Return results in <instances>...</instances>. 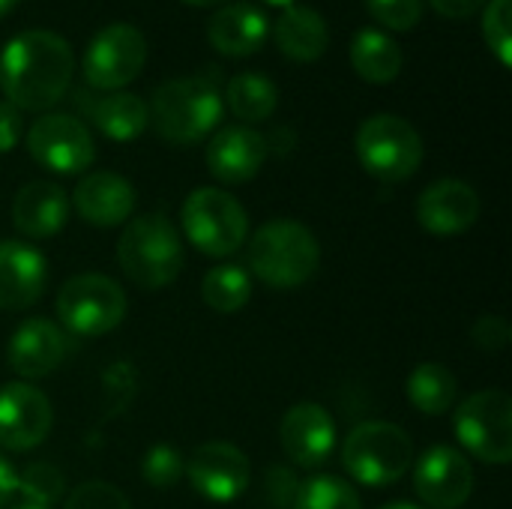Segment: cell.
I'll return each instance as SVG.
<instances>
[{
  "label": "cell",
  "mask_w": 512,
  "mask_h": 509,
  "mask_svg": "<svg viewBox=\"0 0 512 509\" xmlns=\"http://www.w3.org/2000/svg\"><path fill=\"white\" fill-rule=\"evenodd\" d=\"M27 150L45 171L63 177L87 171L96 159L90 129L78 117L60 111H45L33 120V126L27 129Z\"/></svg>",
  "instance_id": "11"
},
{
  "label": "cell",
  "mask_w": 512,
  "mask_h": 509,
  "mask_svg": "<svg viewBox=\"0 0 512 509\" xmlns=\"http://www.w3.org/2000/svg\"><path fill=\"white\" fill-rule=\"evenodd\" d=\"M225 102H228L231 114L240 117L243 123H261V120H267L276 111L279 90L261 72H240V75H234L228 81Z\"/></svg>",
  "instance_id": "27"
},
{
  "label": "cell",
  "mask_w": 512,
  "mask_h": 509,
  "mask_svg": "<svg viewBox=\"0 0 512 509\" xmlns=\"http://www.w3.org/2000/svg\"><path fill=\"white\" fill-rule=\"evenodd\" d=\"M459 444L486 465L512 462V399L504 390H480L456 408Z\"/></svg>",
  "instance_id": "9"
},
{
  "label": "cell",
  "mask_w": 512,
  "mask_h": 509,
  "mask_svg": "<svg viewBox=\"0 0 512 509\" xmlns=\"http://www.w3.org/2000/svg\"><path fill=\"white\" fill-rule=\"evenodd\" d=\"M180 225L186 240L210 258H228L240 252L249 237V216L243 204L216 186L189 192L180 210Z\"/></svg>",
  "instance_id": "6"
},
{
  "label": "cell",
  "mask_w": 512,
  "mask_h": 509,
  "mask_svg": "<svg viewBox=\"0 0 512 509\" xmlns=\"http://www.w3.org/2000/svg\"><path fill=\"white\" fill-rule=\"evenodd\" d=\"M183 474L189 477L192 489L213 504L237 501L249 489V480H252L246 453L228 441H207L195 447Z\"/></svg>",
  "instance_id": "12"
},
{
  "label": "cell",
  "mask_w": 512,
  "mask_h": 509,
  "mask_svg": "<svg viewBox=\"0 0 512 509\" xmlns=\"http://www.w3.org/2000/svg\"><path fill=\"white\" fill-rule=\"evenodd\" d=\"M294 509H363V504L351 483L333 474H321V477H309L297 489Z\"/></svg>",
  "instance_id": "29"
},
{
  "label": "cell",
  "mask_w": 512,
  "mask_h": 509,
  "mask_svg": "<svg viewBox=\"0 0 512 509\" xmlns=\"http://www.w3.org/2000/svg\"><path fill=\"white\" fill-rule=\"evenodd\" d=\"M270 141L249 126H222L207 144V168L225 186L249 183L267 162Z\"/></svg>",
  "instance_id": "17"
},
{
  "label": "cell",
  "mask_w": 512,
  "mask_h": 509,
  "mask_svg": "<svg viewBox=\"0 0 512 509\" xmlns=\"http://www.w3.org/2000/svg\"><path fill=\"white\" fill-rule=\"evenodd\" d=\"M321 264L315 234L297 219H273L249 240V270L276 291L306 285Z\"/></svg>",
  "instance_id": "3"
},
{
  "label": "cell",
  "mask_w": 512,
  "mask_h": 509,
  "mask_svg": "<svg viewBox=\"0 0 512 509\" xmlns=\"http://www.w3.org/2000/svg\"><path fill=\"white\" fill-rule=\"evenodd\" d=\"M147 63V39L132 24H108L102 27L81 60L84 78L93 90L114 93L135 81Z\"/></svg>",
  "instance_id": "10"
},
{
  "label": "cell",
  "mask_w": 512,
  "mask_h": 509,
  "mask_svg": "<svg viewBox=\"0 0 512 509\" xmlns=\"http://www.w3.org/2000/svg\"><path fill=\"white\" fill-rule=\"evenodd\" d=\"M480 219V195L471 183L447 177L429 183L417 198V222L435 237H456Z\"/></svg>",
  "instance_id": "15"
},
{
  "label": "cell",
  "mask_w": 512,
  "mask_h": 509,
  "mask_svg": "<svg viewBox=\"0 0 512 509\" xmlns=\"http://www.w3.org/2000/svg\"><path fill=\"white\" fill-rule=\"evenodd\" d=\"M66 357V336L63 330L48 318H30L24 321L6 348L9 369L24 381L48 378Z\"/></svg>",
  "instance_id": "18"
},
{
  "label": "cell",
  "mask_w": 512,
  "mask_h": 509,
  "mask_svg": "<svg viewBox=\"0 0 512 509\" xmlns=\"http://www.w3.org/2000/svg\"><path fill=\"white\" fill-rule=\"evenodd\" d=\"M186 471V462H183V453L171 444H156L144 453L141 459V477L147 486L153 489H171L180 483Z\"/></svg>",
  "instance_id": "31"
},
{
  "label": "cell",
  "mask_w": 512,
  "mask_h": 509,
  "mask_svg": "<svg viewBox=\"0 0 512 509\" xmlns=\"http://www.w3.org/2000/svg\"><path fill=\"white\" fill-rule=\"evenodd\" d=\"M204 303L219 315H234L252 300V276L243 264H219L201 282Z\"/></svg>",
  "instance_id": "28"
},
{
  "label": "cell",
  "mask_w": 512,
  "mask_h": 509,
  "mask_svg": "<svg viewBox=\"0 0 512 509\" xmlns=\"http://www.w3.org/2000/svg\"><path fill=\"white\" fill-rule=\"evenodd\" d=\"M432 9L444 18H453V21H462V18H471L477 15L489 0H429Z\"/></svg>",
  "instance_id": "37"
},
{
  "label": "cell",
  "mask_w": 512,
  "mask_h": 509,
  "mask_svg": "<svg viewBox=\"0 0 512 509\" xmlns=\"http://www.w3.org/2000/svg\"><path fill=\"white\" fill-rule=\"evenodd\" d=\"M183 3H189V6H225L228 0H183Z\"/></svg>",
  "instance_id": "40"
},
{
  "label": "cell",
  "mask_w": 512,
  "mask_h": 509,
  "mask_svg": "<svg viewBox=\"0 0 512 509\" xmlns=\"http://www.w3.org/2000/svg\"><path fill=\"white\" fill-rule=\"evenodd\" d=\"M69 219V198L51 180L24 183L12 198V222L30 240H48L63 231Z\"/></svg>",
  "instance_id": "22"
},
{
  "label": "cell",
  "mask_w": 512,
  "mask_h": 509,
  "mask_svg": "<svg viewBox=\"0 0 512 509\" xmlns=\"http://www.w3.org/2000/svg\"><path fill=\"white\" fill-rule=\"evenodd\" d=\"M9 509H51V507H42V504H36V501H24V498H18V501H15Z\"/></svg>",
  "instance_id": "39"
},
{
  "label": "cell",
  "mask_w": 512,
  "mask_h": 509,
  "mask_svg": "<svg viewBox=\"0 0 512 509\" xmlns=\"http://www.w3.org/2000/svg\"><path fill=\"white\" fill-rule=\"evenodd\" d=\"M279 441L285 456L297 468H321L336 447V423L333 417L315 405V402H300L285 411L282 426H279Z\"/></svg>",
  "instance_id": "16"
},
{
  "label": "cell",
  "mask_w": 512,
  "mask_h": 509,
  "mask_svg": "<svg viewBox=\"0 0 512 509\" xmlns=\"http://www.w3.org/2000/svg\"><path fill=\"white\" fill-rule=\"evenodd\" d=\"M54 309L66 333L78 339H96L123 324L129 300L111 276L78 273L63 282Z\"/></svg>",
  "instance_id": "7"
},
{
  "label": "cell",
  "mask_w": 512,
  "mask_h": 509,
  "mask_svg": "<svg viewBox=\"0 0 512 509\" xmlns=\"http://www.w3.org/2000/svg\"><path fill=\"white\" fill-rule=\"evenodd\" d=\"M75 72L72 45L54 30H21L0 51V90L18 111L54 108Z\"/></svg>",
  "instance_id": "1"
},
{
  "label": "cell",
  "mask_w": 512,
  "mask_h": 509,
  "mask_svg": "<svg viewBox=\"0 0 512 509\" xmlns=\"http://www.w3.org/2000/svg\"><path fill=\"white\" fill-rule=\"evenodd\" d=\"M381 509H423V507H417V504H408V501H396V504H387V507H381Z\"/></svg>",
  "instance_id": "42"
},
{
  "label": "cell",
  "mask_w": 512,
  "mask_h": 509,
  "mask_svg": "<svg viewBox=\"0 0 512 509\" xmlns=\"http://www.w3.org/2000/svg\"><path fill=\"white\" fill-rule=\"evenodd\" d=\"M357 159L381 183H405L423 165V138L420 132L396 114H375L360 123Z\"/></svg>",
  "instance_id": "8"
},
{
  "label": "cell",
  "mask_w": 512,
  "mask_h": 509,
  "mask_svg": "<svg viewBox=\"0 0 512 509\" xmlns=\"http://www.w3.org/2000/svg\"><path fill=\"white\" fill-rule=\"evenodd\" d=\"M264 3H270V6H282V9H285V6H291L294 0H264Z\"/></svg>",
  "instance_id": "43"
},
{
  "label": "cell",
  "mask_w": 512,
  "mask_h": 509,
  "mask_svg": "<svg viewBox=\"0 0 512 509\" xmlns=\"http://www.w3.org/2000/svg\"><path fill=\"white\" fill-rule=\"evenodd\" d=\"M147 108L159 138H165L168 144H198L219 129L225 99L213 78L186 75L159 84Z\"/></svg>",
  "instance_id": "2"
},
{
  "label": "cell",
  "mask_w": 512,
  "mask_h": 509,
  "mask_svg": "<svg viewBox=\"0 0 512 509\" xmlns=\"http://www.w3.org/2000/svg\"><path fill=\"white\" fill-rule=\"evenodd\" d=\"M63 509H132V504L117 486L90 480V483H81L78 489H72Z\"/></svg>",
  "instance_id": "34"
},
{
  "label": "cell",
  "mask_w": 512,
  "mask_h": 509,
  "mask_svg": "<svg viewBox=\"0 0 512 509\" xmlns=\"http://www.w3.org/2000/svg\"><path fill=\"white\" fill-rule=\"evenodd\" d=\"M351 66L369 84H390L402 72V48L390 33L363 27L351 39Z\"/></svg>",
  "instance_id": "24"
},
{
  "label": "cell",
  "mask_w": 512,
  "mask_h": 509,
  "mask_svg": "<svg viewBox=\"0 0 512 509\" xmlns=\"http://www.w3.org/2000/svg\"><path fill=\"white\" fill-rule=\"evenodd\" d=\"M117 261L132 285L159 291L180 276L186 255L177 228L162 213H144L123 228L117 240Z\"/></svg>",
  "instance_id": "4"
},
{
  "label": "cell",
  "mask_w": 512,
  "mask_h": 509,
  "mask_svg": "<svg viewBox=\"0 0 512 509\" xmlns=\"http://www.w3.org/2000/svg\"><path fill=\"white\" fill-rule=\"evenodd\" d=\"M270 36V18L252 3H225L207 21L210 45L225 57H249Z\"/></svg>",
  "instance_id": "21"
},
{
  "label": "cell",
  "mask_w": 512,
  "mask_h": 509,
  "mask_svg": "<svg viewBox=\"0 0 512 509\" xmlns=\"http://www.w3.org/2000/svg\"><path fill=\"white\" fill-rule=\"evenodd\" d=\"M405 393H408V402L420 414L441 417V414L453 411L456 396H459V381H456V375L447 366H441V363H423V366H417L408 375Z\"/></svg>",
  "instance_id": "26"
},
{
  "label": "cell",
  "mask_w": 512,
  "mask_h": 509,
  "mask_svg": "<svg viewBox=\"0 0 512 509\" xmlns=\"http://www.w3.org/2000/svg\"><path fill=\"white\" fill-rule=\"evenodd\" d=\"M54 426L48 396L27 384L12 381L0 387V447L9 453H27L39 447Z\"/></svg>",
  "instance_id": "13"
},
{
  "label": "cell",
  "mask_w": 512,
  "mask_h": 509,
  "mask_svg": "<svg viewBox=\"0 0 512 509\" xmlns=\"http://www.w3.org/2000/svg\"><path fill=\"white\" fill-rule=\"evenodd\" d=\"M90 117H93L96 129L111 141H135L150 126L147 102L126 90H114V93H105L102 99H96L90 105Z\"/></svg>",
  "instance_id": "25"
},
{
  "label": "cell",
  "mask_w": 512,
  "mask_h": 509,
  "mask_svg": "<svg viewBox=\"0 0 512 509\" xmlns=\"http://www.w3.org/2000/svg\"><path fill=\"white\" fill-rule=\"evenodd\" d=\"M273 39H276L279 51L288 60H294V63H315L327 51V45H330V27H327V21L312 6L291 3L276 18Z\"/></svg>",
  "instance_id": "23"
},
{
  "label": "cell",
  "mask_w": 512,
  "mask_h": 509,
  "mask_svg": "<svg viewBox=\"0 0 512 509\" xmlns=\"http://www.w3.org/2000/svg\"><path fill=\"white\" fill-rule=\"evenodd\" d=\"M63 489H66L63 474L54 465L33 462L18 474V492L15 495L24 498V501H36L42 507H54L63 498Z\"/></svg>",
  "instance_id": "30"
},
{
  "label": "cell",
  "mask_w": 512,
  "mask_h": 509,
  "mask_svg": "<svg viewBox=\"0 0 512 509\" xmlns=\"http://www.w3.org/2000/svg\"><path fill=\"white\" fill-rule=\"evenodd\" d=\"M78 216L93 228H117L135 210V186L114 171H93L72 192Z\"/></svg>",
  "instance_id": "19"
},
{
  "label": "cell",
  "mask_w": 512,
  "mask_h": 509,
  "mask_svg": "<svg viewBox=\"0 0 512 509\" xmlns=\"http://www.w3.org/2000/svg\"><path fill=\"white\" fill-rule=\"evenodd\" d=\"M21 132H24L21 111L3 99V102H0V153L15 150V144L21 141Z\"/></svg>",
  "instance_id": "36"
},
{
  "label": "cell",
  "mask_w": 512,
  "mask_h": 509,
  "mask_svg": "<svg viewBox=\"0 0 512 509\" xmlns=\"http://www.w3.org/2000/svg\"><path fill=\"white\" fill-rule=\"evenodd\" d=\"M342 465L354 483L369 489H384L399 483L414 465L411 435L384 420L360 423L342 444Z\"/></svg>",
  "instance_id": "5"
},
{
  "label": "cell",
  "mask_w": 512,
  "mask_h": 509,
  "mask_svg": "<svg viewBox=\"0 0 512 509\" xmlns=\"http://www.w3.org/2000/svg\"><path fill=\"white\" fill-rule=\"evenodd\" d=\"M372 18L396 33H405L420 24L423 18V0H366Z\"/></svg>",
  "instance_id": "33"
},
{
  "label": "cell",
  "mask_w": 512,
  "mask_h": 509,
  "mask_svg": "<svg viewBox=\"0 0 512 509\" xmlns=\"http://www.w3.org/2000/svg\"><path fill=\"white\" fill-rule=\"evenodd\" d=\"M414 492L432 509H459L474 492V468L456 447H432L417 459Z\"/></svg>",
  "instance_id": "14"
},
{
  "label": "cell",
  "mask_w": 512,
  "mask_h": 509,
  "mask_svg": "<svg viewBox=\"0 0 512 509\" xmlns=\"http://www.w3.org/2000/svg\"><path fill=\"white\" fill-rule=\"evenodd\" d=\"M18 492V471L12 468V462L0 453V509L9 507V501Z\"/></svg>",
  "instance_id": "38"
},
{
  "label": "cell",
  "mask_w": 512,
  "mask_h": 509,
  "mask_svg": "<svg viewBox=\"0 0 512 509\" xmlns=\"http://www.w3.org/2000/svg\"><path fill=\"white\" fill-rule=\"evenodd\" d=\"M512 339V330H510V321L507 318H501V315H483L477 324H474V330H471V342L480 348V351H504L507 345H510Z\"/></svg>",
  "instance_id": "35"
},
{
  "label": "cell",
  "mask_w": 512,
  "mask_h": 509,
  "mask_svg": "<svg viewBox=\"0 0 512 509\" xmlns=\"http://www.w3.org/2000/svg\"><path fill=\"white\" fill-rule=\"evenodd\" d=\"M512 0H489L483 6V36L489 51L498 57V63L507 69L512 66V39H510Z\"/></svg>",
  "instance_id": "32"
},
{
  "label": "cell",
  "mask_w": 512,
  "mask_h": 509,
  "mask_svg": "<svg viewBox=\"0 0 512 509\" xmlns=\"http://www.w3.org/2000/svg\"><path fill=\"white\" fill-rule=\"evenodd\" d=\"M18 3H21V0H0V18H3V15H9Z\"/></svg>",
  "instance_id": "41"
},
{
  "label": "cell",
  "mask_w": 512,
  "mask_h": 509,
  "mask_svg": "<svg viewBox=\"0 0 512 509\" xmlns=\"http://www.w3.org/2000/svg\"><path fill=\"white\" fill-rule=\"evenodd\" d=\"M48 282V264L39 249L21 240H0V309H30Z\"/></svg>",
  "instance_id": "20"
}]
</instances>
